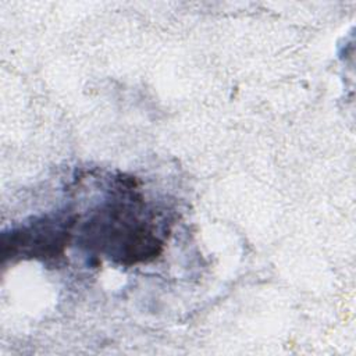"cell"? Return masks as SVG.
I'll list each match as a JSON object with an SVG mask.
<instances>
[{
  "label": "cell",
  "instance_id": "cell-1",
  "mask_svg": "<svg viewBox=\"0 0 356 356\" xmlns=\"http://www.w3.org/2000/svg\"><path fill=\"white\" fill-rule=\"evenodd\" d=\"M90 246L104 250L120 264H135L154 259L161 241L146 221L138 218L129 203H111L95 216L83 232Z\"/></svg>",
  "mask_w": 356,
  "mask_h": 356
},
{
  "label": "cell",
  "instance_id": "cell-2",
  "mask_svg": "<svg viewBox=\"0 0 356 356\" xmlns=\"http://www.w3.org/2000/svg\"><path fill=\"white\" fill-rule=\"evenodd\" d=\"M74 218H43L28 227L13 231L10 239L3 236V248L11 246V257L21 250L31 257H54L68 242Z\"/></svg>",
  "mask_w": 356,
  "mask_h": 356
}]
</instances>
